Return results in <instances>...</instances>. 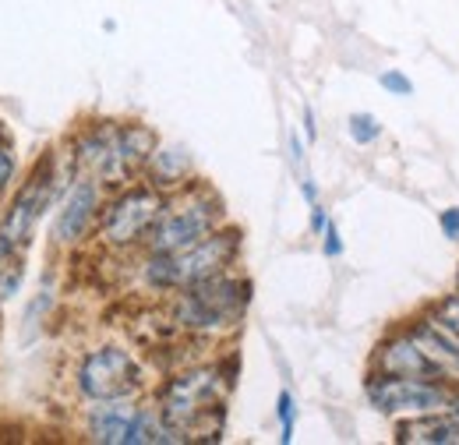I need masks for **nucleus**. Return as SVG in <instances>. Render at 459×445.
Returning a JSON list of instances; mask_svg holds the SVG:
<instances>
[{"label": "nucleus", "instance_id": "7", "mask_svg": "<svg viewBox=\"0 0 459 445\" xmlns=\"http://www.w3.org/2000/svg\"><path fill=\"white\" fill-rule=\"evenodd\" d=\"M74 382H78V392L89 403H100V399L138 396L145 386V371H142V364L131 350L107 343V346H96L82 357Z\"/></svg>", "mask_w": 459, "mask_h": 445}, {"label": "nucleus", "instance_id": "16", "mask_svg": "<svg viewBox=\"0 0 459 445\" xmlns=\"http://www.w3.org/2000/svg\"><path fill=\"white\" fill-rule=\"evenodd\" d=\"M346 131H350V138H353L357 145H371V142L382 138V124H378L375 113H353V117L346 120Z\"/></svg>", "mask_w": 459, "mask_h": 445}, {"label": "nucleus", "instance_id": "27", "mask_svg": "<svg viewBox=\"0 0 459 445\" xmlns=\"http://www.w3.org/2000/svg\"><path fill=\"white\" fill-rule=\"evenodd\" d=\"M304 135H307V138L318 135V127H315V110H311V107H304Z\"/></svg>", "mask_w": 459, "mask_h": 445}, {"label": "nucleus", "instance_id": "12", "mask_svg": "<svg viewBox=\"0 0 459 445\" xmlns=\"http://www.w3.org/2000/svg\"><path fill=\"white\" fill-rule=\"evenodd\" d=\"M138 421H142L138 396L100 399L85 414V435H89V442H100V445H134Z\"/></svg>", "mask_w": 459, "mask_h": 445}, {"label": "nucleus", "instance_id": "9", "mask_svg": "<svg viewBox=\"0 0 459 445\" xmlns=\"http://www.w3.org/2000/svg\"><path fill=\"white\" fill-rule=\"evenodd\" d=\"M371 371L378 375H403V379H431V382H449L446 368L431 357V350L417 339L413 329L389 333L371 353Z\"/></svg>", "mask_w": 459, "mask_h": 445}, {"label": "nucleus", "instance_id": "5", "mask_svg": "<svg viewBox=\"0 0 459 445\" xmlns=\"http://www.w3.org/2000/svg\"><path fill=\"white\" fill-rule=\"evenodd\" d=\"M163 205H167V191L152 184H134V188L117 191L100 213V244L114 251H131L145 244Z\"/></svg>", "mask_w": 459, "mask_h": 445}, {"label": "nucleus", "instance_id": "13", "mask_svg": "<svg viewBox=\"0 0 459 445\" xmlns=\"http://www.w3.org/2000/svg\"><path fill=\"white\" fill-rule=\"evenodd\" d=\"M400 445H459V417L449 410L410 414L396 424Z\"/></svg>", "mask_w": 459, "mask_h": 445}, {"label": "nucleus", "instance_id": "1", "mask_svg": "<svg viewBox=\"0 0 459 445\" xmlns=\"http://www.w3.org/2000/svg\"><path fill=\"white\" fill-rule=\"evenodd\" d=\"M233 389V361L191 364L173 371L156 392V406L163 421L187 442L209 421H223V406Z\"/></svg>", "mask_w": 459, "mask_h": 445}, {"label": "nucleus", "instance_id": "4", "mask_svg": "<svg viewBox=\"0 0 459 445\" xmlns=\"http://www.w3.org/2000/svg\"><path fill=\"white\" fill-rule=\"evenodd\" d=\"M223 226V202L205 184H184L180 191L167 195V205L152 233L145 237V251L177 255L198 240H205L212 230Z\"/></svg>", "mask_w": 459, "mask_h": 445}, {"label": "nucleus", "instance_id": "6", "mask_svg": "<svg viewBox=\"0 0 459 445\" xmlns=\"http://www.w3.org/2000/svg\"><path fill=\"white\" fill-rule=\"evenodd\" d=\"M54 191H57V173H54V160L47 156L43 163L32 167L29 180L14 191V198L0 220V258H11L22 248H29L39 216L54 205Z\"/></svg>", "mask_w": 459, "mask_h": 445}, {"label": "nucleus", "instance_id": "14", "mask_svg": "<svg viewBox=\"0 0 459 445\" xmlns=\"http://www.w3.org/2000/svg\"><path fill=\"white\" fill-rule=\"evenodd\" d=\"M145 173H149V184L160 188V191H180L184 184H191V153L184 145H156V153L149 156L145 163Z\"/></svg>", "mask_w": 459, "mask_h": 445}, {"label": "nucleus", "instance_id": "3", "mask_svg": "<svg viewBox=\"0 0 459 445\" xmlns=\"http://www.w3.org/2000/svg\"><path fill=\"white\" fill-rule=\"evenodd\" d=\"M237 255H240V230L237 226H220L205 240H198V244H191L177 255L149 251V258L138 269V279L152 293H177V290L195 286L202 279L230 273Z\"/></svg>", "mask_w": 459, "mask_h": 445}, {"label": "nucleus", "instance_id": "10", "mask_svg": "<svg viewBox=\"0 0 459 445\" xmlns=\"http://www.w3.org/2000/svg\"><path fill=\"white\" fill-rule=\"evenodd\" d=\"M100 213H103V184L82 173L60 202L57 220H54V244L57 248L82 244L89 237V230L100 226Z\"/></svg>", "mask_w": 459, "mask_h": 445}, {"label": "nucleus", "instance_id": "28", "mask_svg": "<svg viewBox=\"0 0 459 445\" xmlns=\"http://www.w3.org/2000/svg\"><path fill=\"white\" fill-rule=\"evenodd\" d=\"M456 293H459V273H456Z\"/></svg>", "mask_w": 459, "mask_h": 445}, {"label": "nucleus", "instance_id": "11", "mask_svg": "<svg viewBox=\"0 0 459 445\" xmlns=\"http://www.w3.org/2000/svg\"><path fill=\"white\" fill-rule=\"evenodd\" d=\"M74 163L85 177H92L100 184H110V188L124 184L131 177L124 160H120V142H117L114 120L92 124L74 138Z\"/></svg>", "mask_w": 459, "mask_h": 445}, {"label": "nucleus", "instance_id": "22", "mask_svg": "<svg viewBox=\"0 0 459 445\" xmlns=\"http://www.w3.org/2000/svg\"><path fill=\"white\" fill-rule=\"evenodd\" d=\"M438 226H442V237L459 240V205H449L438 213Z\"/></svg>", "mask_w": 459, "mask_h": 445}, {"label": "nucleus", "instance_id": "20", "mask_svg": "<svg viewBox=\"0 0 459 445\" xmlns=\"http://www.w3.org/2000/svg\"><path fill=\"white\" fill-rule=\"evenodd\" d=\"M378 82H382V89H385L389 96H410V92H413V82H410L403 71H382Z\"/></svg>", "mask_w": 459, "mask_h": 445}, {"label": "nucleus", "instance_id": "19", "mask_svg": "<svg viewBox=\"0 0 459 445\" xmlns=\"http://www.w3.org/2000/svg\"><path fill=\"white\" fill-rule=\"evenodd\" d=\"M431 311H435V315H438V318H442V322L459 336V293L456 290H453V293H446L438 304H431Z\"/></svg>", "mask_w": 459, "mask_h": 445}, {"label": "nucleus", "instance_id": "26", "mask_svg": "<svg viewBox=\"0 0 459 445\" xmlns=\"http://www.w3.org/2000/svg\"><path fill=\"white\" fill-rule=\"evenodd\" d=\"M300 195H304V202H307V205H315V202H318V188H315V180H311V177H304V180H300Z\"/></svg>", "mask_w": 459, "mask_h": 445}, {"label": "nucleus", "instance_id": "23", "mask_svg": "<svg viewBox=\"0 0 459 445\" xmlns=\"http://www.w3.org/2000/svg\"><path fill=\"white\" fill-rule=\"evenodd\" d=\"M11 177H14V149L0 142V191L11 184Z\"/></svg>", "mask_w": 459, "mask_h": 445}, {"label": "nucleus", "instance_id": "24", "mask_svg": "<svg viewBox=\"0 0 459 445\" xmlns=\"http://www.w3.org/2000/svg\"><path fill=\"white\" fill-rule=\"evenodd\" d=\"M325 222H329V213H325V205H322V202H315V205H311V233H318V237H322Z\"/></svg>", "mask_w": 459, "mask_h": 445}, {"label": "nucleus", "instance_id": "18", "mask_svg": "<svg viewBox=\"0 0 459 445\" xmlns=\"http://www.w3.org/2000/svg\"><path fill=\"white\" fill-rule=\"evenodd\" d=\"M276 417H280V442H293V421H297V403L293 392L283 389L276 396Z\"/></svg>", "mask_w": 459, "mask_h": 445}, {"label": "nucleus", "instance_id": "2", "mask_svg": "<svg viewBox=\"0 0 459 445\" xmlns=\"http://www.w3.org/2000/svg\"><path fill=\"white\" fill-rule=\"evenodd\" d=\"M251 304V283L233 273L209 276L177 290L170 301V326L198 339H220L233 333Z\"/></svg>", "mask_w": 459, "mask_h": 445}, {"label": "nucleus", "instance_id": "25", "mask_svg": "<svg viewBox=\"0 0 459 445\" xmlns=\"http://www.w3.org/2000/svg\"><path fill=\"white\" fill-rule=\"evenodd\" d=\"M290 156H293V163H304V142L297 131H290Z\"/></svg>", "mask_w": 459, "mask_h": 445}, {"label": "nucleus", "instance_id": "15", "mask_svg": "<svg viewBox=\"0 0 459 445\" xmlns=\"http://www.w3.org/2000/svg\"><path fill=\"white\" fill-rule=\"evenodd\" d=\"M117 142H120V160H124V167H127L131 177H134L138 170H145L149 156H152L156 145H160L156 131H152L149 124H138V120L117 124Z\"/></svg>", "mask_w": 459, "mask_h": 445}, {"label": "nucleus", "instance_id": "8", "mask_svg": "<svg viewBox=\"0 0 459 445\" xmlns=\"http://www.w3.org/2000/svg\"><path fill=\"white\" fill-rule=\"evenodd\" d=\"M456 392L449 382H431V379H403V375H378L371 371L364 382V396L378 414L410 417V414H435L449 410Z\"/></svg>", "mask_w": 459, "mask_h": 445}, {"label": "nucleus", "instance_id": "21", "mask_svg": "<svg viewBox=\"0 0 459 445\" xmlns=\"http://www.w3.org/2000/svg\"><path fill=\"white\" fill-rule=\"evenodd\" d=\"M322 251H325L329 258H340V255H343V237H340V226L333 220L325 222V230H322Z\"/></svg>", "mask_w": 459, "mask_h": 445}, {"label": "nucleus", "instance_id": "17", "mask_svg": "<svg viewBox=\"0 0 459 445\" xmlns=\"http://www.w3.org/2000/svg\"><path fill=\"white\" fill-rule=\"evenodd\" d=\"M22 279H25V266H22V258H18V255L0 258V301L14 297V293L22 290Z\"/></svg>", "mask_w": 459, "mask_h": 445}]
</instances>
